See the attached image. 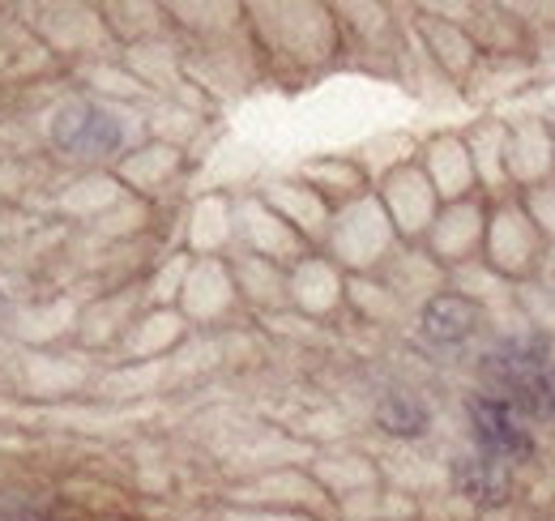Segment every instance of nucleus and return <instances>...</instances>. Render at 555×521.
I'll use <instances>...</instances> for the list:
<instances>
[{
	"label": "nucleus",
	"mask_w": 555,
	"mask_h": 521,
	"mask_svg": "<svg viewBox=\"0 0 555 521\" xmlns=\"http://www.w3.org/2000/svg\"><path fill=\"white\" fill-rule=\"evenodd\" d=\"M244 13L253 48L278 73H317L343 52L338 17L330 4H253Z\"/></svg>",
	"instance_id": "f257e3e1"
},
{
	"label": "nucleus",
	"mask_w": 555,
	"mask_h": 521,
	"mask_svg": "<svg viewBox=\"0 0 555 521\" xmlns=\"http://www.w3.org/2000/svg\"><path fill=\"white\" fill-rule=\"evenodd\" d=\"M462 419H466V445L470 449L513 466L517 474L539 470V461H543L539 423L517 402H508L504 393H491L475 385L462 397Z\"/></svg>",
	"instance_id": "f03ea898"
},
{
	"label": "nucleus",
	"mask_w": 555,
	"mask_h": 521,
	"mask_svg": "<svg viewBox=\"0 0 555 521\" xmlns=\"http://www.w3.org/2000/svg\"><path fill=\"white\" fill-rule=\"evenodd\" d=\"M552 257V240L534 223L530 205L521 193H504L487 201V236H483V265L495 269L508 287H526L543 278Z\"/></svg>",
	"instance_id": "7ed1b4c3"
},
{
	"label": "nucleus",
	"mask_w": 555,
	"mask_h": 521,
	"mask_svg": "<svg viewBox=\"0 0 555 521\" xmlns=\"http://www.w3.org/2000/svg\"><path fill=\"white\" fill-rule=\"evenodd\" d=\"M402 249L393 223L385 218L376 193L359 196L343 209H334V223H330V236H325V257L334 260L347 278H376L393 253Z\"/></svg>",
	"instance_id": "20e7f679"
},
{
	"label": "nucleus",
	"mask_w": 555,
	"mask_h": 521,
	"mask_svg": "<svg viewBox=\"0 0 555 521\" xmlns=\"http://www.w3.org/2000/svg\"><path fill=\"white\" fill-rule=\"evenodd\" d=\"M555 368V338L530 326L521 317V326L495 329L483 346L475 351V377L479 390L517 397L526 385H534L539 377H547Z\"/></svg>",
	"instance_id": "39448f33"
},
{
	"label": "nucleus",
	"mask_w": 555,
	"mask_h": 521,
	"mask_svg": "<svg viewBox=\"0 0 555 521\" xmlns=\"http://www.w3.org/2000/svg\"><path fill=\"white\" fill-rule=\"evenodd\" d=\"M52 141L61 154L86 158V163H112L129 154L133 125L120 107L99 103V99H69L52 116Z\"/></svg>",
	"instance_id": "423d86ee"
},
{
	"label": "nucleus",
	"mask_w": 555,
	"mask_h": 521,
	"mask_svg": "<svg viewBox=\"0 0 555 521\" xmlns=\"http://www.w3.org/2000/svg\"><path fill=\"white\" fill-rule=\"evenodd\" d=\"M521 483H526V474H517L513 466L479 454V449H470V445L449 457V487H453V496L470 509V518L521 500Z\"/></svg>",
	"instance_id": "0eeeda50"
},
{
	"label": "nucleus",
	"mask_w": 555,
	"mask_h": 521,
	"mask_svg": "<svg viewBox=\"0 0 555 521\" xmlns=\"http://www.w3.org/2000/svg\"><path fill=\"white\" fill-rule=\"evenodd\" d=\"M372 193H376V201H380L385 218L393 223L398 240L411 244V249H418V244L427 240L436 214H440V196H436V189L427 185L423 167H418V163H406V167L389 171L385 180H376Z\"/></svg>",
	"instance_id": "6e6552de"
},
{
	"label": "nucleus",
	"mask_w": 555,
	"mask_h": 521,
	"mask_svg": "<svg viewBox=\"0 0 555 521\" xmlns=\"http://www.w3.org/2000/svg\"><path fill=\"white\" fill-rule=\"evenodd\" d=\"M415 333L418 342L436 355H457L466 346H475L487 333V313L479 304H470L457 291H436L415 308Z\"/></svg>",
	"instance_id": "1a4fd4ad"
},
{
	"label": "nucleus",
	"mask_w": 555,
	"mask_h": 521,
	"mask_svg": "<svg viewBox=\"0 0 555 521\" xmlns=\"http://www.w3.org/2000/svg\"><path fill=\"white\" fill-rule=\"evenodd\" d=\"M483 236H487V196H466V201H449L440 205L423 253L436 260L444 274L462 269L470 260L483 257Z\"/></svg>",
	"instance_id": "9d476101"
},
{
	"label": "nucleus",
	"mask_w": 555,
	"mask_h": 521,
	"mask_svg": "<svg viewBox=\"0 0 555 521\" xmlns=\"http://www.w3.org/2000/svg\"><path fill=\"white\" fill-rule=\"evenodd\" d=\"M555 180V120L543 112L508 116V185L513 193H539Z\"/></svg>",
	"instance_id": "9b49d317"
},
{
	"label": "nucleus",
	"mask_w": 555,
	"mask_h": 521,
	"mask_svg": "<svg viewBox=\"0 0 555 521\" xmlns=\"http://www.w3.org/2000/svg\"><path fill=\"white\" fill-rule=\"evenodd\" d=\"M415 13H418L415 43H418V52H423V61L436 68L440 77H449L453 86H466V77L483 61V52H479V43L470 39V30H466L462 22H453V17L431 13L427 4L415 9Z\"/></svg>",
	"instance_id": "f8f14e48"
},
{
	"label": "nucleus",
	"mask_w": 555,
	"mask_h": 521,
	"mask_svg": "<svg viewBox=\"0 0 555 521\" xmlns=\"http://www.w3.org/2000/svg\"><path fill=\"white\" fill-rule=\"evenodd\" d=\"M180 317L189 326H214V321H227L240 304V291H235V274H231V260L222 257H197L184 274V287H180Z\"/></svg>",
	"instance_id": "ddd939ff"
},
{
	"label": "nucleus",
	"mask_w": 555,
	"mask_h": 521,
	"mask_svg": "<svg viewBox=\"0 0 555 521\" xmlns=\"http://www.w3.org/2000/svg\"><path fill=\"white\" fill-rule=\"evenodd\" d=\"M415 163L423 167L427 185L436 189L440 205L449 201H466V196H483L479 193V176H475V163H470V150H466V137L453 129L431 132L423 145H418Z\"/></svg>",
	"instance_id": "4468645a"
},
{
	"label": "nucleus",
	"mask_w": 555,
	"mask_h": 521,
	"mask_svg": "<svg viewBox=\"0 0 555 521\" xmlns=\"http://www.w3.org/2000/svg\"><path fill=\"white\" fill-rule=\"evenodd\" d=\"M235 240L244 244V253H253V257L261 260H274L282 269L299 265V260L312 253L261 196H253V201H244L235 209Z\"/></svg>",
	"instance_id": "2eb2a0df"
},
{
	"label": "nucleus",
	"mask_w": 555,
	"mask_h": 521,
	"mask_svg": "<svg viewBox=\"0 0 555 521\" xmlns=\"http://www.w3.org/2000/svg\"><path fill=\"white\" fill-rule=\"evenodd\" d=\"M261 201L274 209L278 218H282L312 253L325 249V236H330V223H334V205L317 193V189H308L299 176H295V180H274V185H266V189H261Z\"/></svg>",
	"instance_id": "dca6fc26"
},
{
	"label": "nucleus",
	"mask_w": 555,
	"mask_h": 521,
	"mask_svg": "<svg viewBox=\"0 0 555 521\" xmlns=\"http://www.w3.org/2000/svg\"><path fill=\"white\" fill-rule=\"evenodd\" d=\"M347 282L350 278L325 253H308L286 269V304H295L304 317H334L347 304Z\"/></svg>",
	"instance_id": "f3484780"
},
{
	"label": "nucleus",
	"mask_w": 555,
	"mask_h": 521,
	"mask_svg": "<svg viewBox=\"0 0 555 521\" xmlns=\"http://www.w3.org/2000/svg\"><path fill=\"white\" fill-rule=\"evenodd\" d=\"M462 137H466V150H470V163L479 176V193L487 201L513 193V185H508V116L487 112L479 120H470V129H462Z\"/></svg>",
	"instance_id": "a211bd4d"
},
{
	"label": "nucleus",
	"mask_w": 555,
	"mask_h": 521,
	"mask_svg": "<svg viewBox=\"0 0 555 521\" xmlns=\"http://www.w3.org/2000/svg\"><path fill=\"white\" fill-rule=\"evenodd\" d=\"M539 86H543V77H539V65H534V52H521V56H483L479 68L466 77L462 94L479 99V103H500V99L530 94Z\"/></svg>",
	"instance_id": "6ab92c4d"
},
{
	"label": "nucleus",
	"mask_w": 555,
	"mask_h": 521,
	"mask_svg": "<svg viewBox=\"0 0 555 521\" xmlns=\"http://www.w3.org/2000/svg\"><path fill=\"white\" fill-rule=\"evenodd\" d=\"M431 423H436V415H431V406H427L415 390L393 385V390H385L372 402V428H376L380 436L398 441V445H418V441H427V436H431Z\"/></svg>",
	"instance_id": "aec40b11"
},
{
	"label": "nucleus",
	"mask_w": 555,
	"mask_h": 521,
	"mask_svg": "<svg viewBox=\"0 0 555 521\" xmlns=\"http://www.w3.org/2000/svg\"><path fill=\"white\" fill-rule=\"evenodd\" d=\"M299 180H304L308 189H317L334 209H343L350 201L372 193L367 171H363L359 158H350V154H321V158L304 163V167H299Z\"/></svg>",
	"instance_id": "412c9836"
},
{
	"label": "nucleus",
	"mask_w": 555,
	"mask_h": 521,
	"mask_svg": "<svg viewBox=\"0 0 555 521\" xmlns=\"http://www.w3.org/2000/svg\"><path fill=\"white\" fill-rule=\"evenodd\" d=\"M231 240H235V205L227 196H202L189 223V244L197 249V257H218Z\"/></svg>",
	"instance_id": "4be33fe9"
},
{
	"label": "nucleus",
	"mask_w": 555,
	"mask_h": 521,
	"mask_svg": "<svg viewBox=\"0 0 555 521\" xmlns=\"http://www.w3.org/2000/svg\"><path fill=\"white\" fill-rule=\"evenodd\" d=\"M449 291H457V295H466L470 304H479L487 317H491L495 308H517V287H508L495 269H487L483 257L462 265V269H449Z\"/></svg>",
	"instance_id": "5701e85b"
},
{
	"label": "nucleus",
	"mask_w": 555,
	"mask_h": 521,
	"mask_svg": "<svg viewBox=\"0 0 555 521\" xmlns=\"http://www.w3.org/2000/svg\"><path fill=\"white\" fill-rule=\"evenodd\" d=\"M231 274H235L240 300H248V304H257V308H261V304H266V308L286 304V269L274 265V260L240 253V257L231 260Z\"/></svg>",
	"instance_id": "b1692460"
},
{
	"label": "nucleus",
	"mask_w": 555,
	"mask_h": 521,
	"mask_svg": "<svg viewBox=\"0 0 555 521\" xmlns=\"http://www.w3.org/2000/svg\"><path fill=\"white\" fill-rule=\"evenodd\" d=\"M526 205H530L534 223L543 227V236L552 240V249H555V180L547 189H539V193H526Z\"/></svg>",
	"instance_id": "393cba45"
},
{
	"label": "nucleus",
	"mask_w": 555,
	"mask_h": 521,
	"mask_svg": "<svg viewBox=\"0 0 555 521\" xmlns=\"http://www.w3.org/2000/svg\"><path fill=\"white\" fill-rule=\"evenodd\" d=\"M475 521H543V518H539V505H534L530 496H521V500H513V505H504V509L479 513Z\"/></svg>",
	"instance_id": "a878e982"
},
{
	"label": "nucleus",
	"mask_w": 555,
	"mask_h": 521,
	"mask_svg": "<svg viewBox=\"0 0 555 521\" xmlns=\"http://www.w3.org/2000/svg\"><path fill=\"white\" fill-rule=\"evenodd\" d=\"M543 423L555 428V390H552V397H547V406H543Z\"/></svg>",
	"instance_id": "bb28decb"
},
{
	"label": "nucleus",
	"mask_w": 555,
	"mask_h": 521,
	"mask_svg": "<svg viewBox=\"0 0 555 521\" xmlns=\"http://www.w3.org/2000/svg\"><path fill=\"white\" fill-rule=\"evenodd\" d=\"M539 518H543V521H555V496H552V500H543V505H539Z\"/></svg>",
	"instance_id": "cd10ccee"
},
{
	"label": "nucleus",
	"mask_w": 555,
	"mask_h": 521,
	"mask_svg": "<svg viewBox=\"0 0 555 521\" xmlns=\"http://www.w3.org/2000/svg\"><path fill=\"white\" fill-rule=\"evenodd\" d=\"M13 521H52V518H39V513H26V518H13Z\"/></svg>",
	"instance_id": "c85d7f7f"
}]
</instances>
